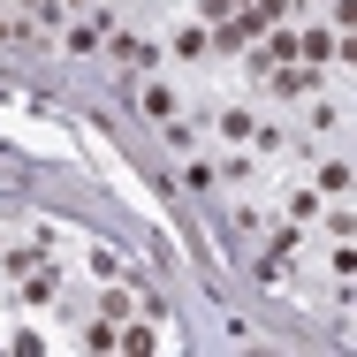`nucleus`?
<instances>
[{
    "label": "nucleus",
    "mask_w": 357,
    "mask_h": 357,
    "mask_svg": "<svg viewBox=\"0 0 357 357\" xmlns=\"http://www.w3.org/2000/svg\"><path fill=\"white\" fill-rule=\"evenodd\" d=\"M144 114H152L160 130H175V122H183V107H175V91H167V84H152V91H144Z\"/></svg>",
    "instance_id": "obj_1"
},
{
    "label": "nucleus",
    "mask_w": 357,
    "mask_h": 357,
    "mask_svg": "<svg viewBox=\"0 0 357 357\" xmlns=\"http://www.w3.org/2000/svg\"><path fill=\"white\" fill-rule=\"evenodd\" d=\"M319 198H327V206L350 198V160H327V167H319Z\"/></svg>",
    "instance_id": "obj_2"
},
{
    "label": "nucleus",
    "mask_w": 357,
    "mask_h": 357,
    "mask_svg": "<svg viewBox=\"0 0 357 357\" xmlns=\"http://www.w3.org/2000/svg\"><path fill=\"white\" fill-rule=\"evenodd\" d=\"M206 46H213V38H206V31H198V23H183V31H175V61H198V54H206Z\"/></svg>",
    "instance_id": "obj_3"
},
{
    "label": "nucleus",
    "mask_w": 357,
    "mask_h": 357,
    "mask_svg": "<svg viewBox=\"0 0 357 357\" xmlns=\"http://www.w3.org/2000/svg\"><path fill=\"white\" fill-rule=\"evenodd\" d=\"M114 61H122V69H152V46H144V38H114Z\"/></svg>",
    "instance_id": "obj_4"
},
{
    "label": "nucleus",
    "mask_w": 357,
    "mask_h": 357,
    "mask_svg": "<svg viewBox=\"0 0 357 357\" xmlns=\"http://www.w3.org/2000/svg\"><path fill=\"white\" fill-rule=\"evenodd\" d=\"M319 206H327L319 190H296V198H289V213H296V220H319Z\"/></svg>",
    "instance_id": "obj_5"
}]
</instances>
